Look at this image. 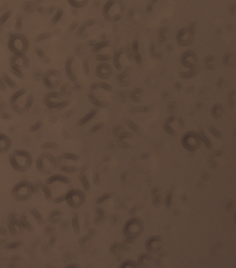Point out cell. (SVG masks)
<instances>
[{"label": "cell", "instance_id": "6da1fadb", "mask_svg": "<svg viewBox=\"0 0 236 268\" xmlns=\"http://www.w3.org/2000/svg\"><path fill=\"white\" fill-rule=\"evenodd\" d=\"M9 162L13 169L16 171L25 172L32 164V156L27 151L15 150L9 155Z\"/></svg>", "mask_w": 236, "mask_h": 268}, {"label": "cell", "instance_id": "7a4b0ae2", "mask_svg": "<svg viewBox=\"0 0 236 268\" xmlns=\"http://www.w3.org/2000/svg\"><path fill=\"white\" fill-rule=\"evenodd\" d=\"M8 47L13 55H26L29 49V40L22 33H12L8 41Z\"/></svg>", "mask_w": 236, "mask_h": 268}, {"label": "cell", "instance_id": "3957f363", "mask_svg": "<svg viewBox=\"0 0 236 268\" xmlns=\"http://www.w3.org/2000/svg\"><path fill=\"white\" fill-rule=\"evenodd\" d=\"M35 191V187L28 181L17 183L11 191L13 198L17 201H27Z\"/></svg>", "mask_w": 236, "mask_h": 268}, {"label": "cell", "instance_id": "277c9868", "mask_svg": "<svg viewBox=\"0 0 236 268\" xmlns=\"http://www.w3.org/2000/svg\"><path fill=\"white\" fill-rule=\"evenodd\" d=\"M42 80L43 85L46 88L54 89V88H56L60 85L62 78H61L60 72L57 70L50 69L42 75Z\"/></svg>", "mask_w": 236, "mask_h": 268}, {"label": "cell", "instance_id": "5b68a950", "mask_svg": "<svg viewBox=\"0 0 236 268\" xmlns=\"http://www.w3.org/2000/svg\"><path fill=\"white\" fill-rule=\"evenodd\" d=\"M30 65L29 58L26 57V55H12V57L9 58V67L10 69L15 70H27Z\"/></svg>", "mask_w": 236, "mask_h": 268}, {"label": "cell", "instance_id": "8992f818", "mask_svg": "<svg viewBox=\"0 0 236 268\" xmlns=\"http://www.w3.org/2000/svg\"><path fill=\"white\" fill-rule=\"evenodd\" d=\"M72 66H73V57H68L65 61V72H66V77L70 81L76 83L78 81V79L73 71Z\"/></svg>", "mask_w": 236, "mask_h": 268}, {"label": "cell", "instance_id": "52a82bcc", "mask_svg": "<svg viewBox=\"0 0 236 268\" xmlns=\"http://www.w3.org/2000/svg\"><path fill=\"white\" fill-rule=\"evenodd\" d=\"M56 181H59V182L64 183V184H69L70 183V180L68 177H66V176L60 175V174H55V175H53L50 177L47 178V180H45V184L52 185L53 183H55Z\"/></svg>", "mask_w": 236, "mask_h": 268}, {"label": "cell", "instance_id": "ba28073f", "mask_svg": "<svg viewBox=\"0 0 236 268\" xmlns=\"http://www.w3.org/2000/svg\"><path fill=\"white\" fill-rule=\"evenodd\" d=\"M11 146V140L6 134L0 133V153H7Z\"/></svg>", "mask_w": 236, "mask_h": 268}, {"label": "cell", "instance_id": "9c48e42d", "mask_svg": "<svg viewBox=\"0 0 236 268\" xmlns=\"http://www.w3.org/2000/svg\"><path fill=\"white\" fill-rule=\"evenodd\" d=\"M27 94V89L26 88H22V89H19V90H17L14 94H12V95L10 96V99H9V103H10V105H15L18 100L19 98H21L22 96H24L25 94Z\"/></svg>", "mask_w": 236, "mask_h": 268}, {"label": "cell", "instance_id": "30bf717a", "mask_svg": "<svg viewBox=\"0 0 236 268\" xmlns=\"http://www.w3.org/2000/svg\"><path fill=\"white\" fill-rule=\"evenodd\" d=\"M62 159L71 160V161H79V156L78 154H76V153H64L56 158L57 162L62 160Z\"/></svg>", "mask_w": 236, "mask_h": 268}, {"label": "cell", "instance_id": "8fae6325", "mask_svg": "<svg viewBox=\"0 0 236 268\" xmlns=\"http://www.w3.org/2000/svg\"><path fill=\"white\" fill-rule=\"evenodd\" d=\"M36 7L37 6H36L35 2H33V1H26V2H24V4H23V6H22L23 10H24L28 14L33 13L36 10Z\"/></svg>", "mask_w": 236, "mask_h": 268}, {"label": "cell", "instance_id": "7c38bea8", "mask_svg": "<svg viewBox=\"0 0 236 268\" xmlns=\"http://www.w3.org/2000/svg\"><path fill=\"white\" fill-rule=\"evenodd\" d=\"M20 224H21V226H22L23 228H25L28 231H32L33 230V228L30 224V222L28 221L27 215L25 214L21 215V216H20Z\"/></svg>", "mask_w": 236, "mask_h": 268}, {"label": "cell", "instance_id": "4fadbf2b", "mask_svg": "<svg viewBox=\"0 0 236 268\" xmlns=\"http://www.w3.org/2000/svg\"><path fill=\"white\" fill-rule=\"evenodd\" d=\"M97 114V110L96 109H92L90 112H89L86 116H84L79 121V126H82V125H84V124H86L87 122H89L94 116H95Z\"/></svg>", "mask_w": 236, "mask_h": 268}, {"label": "cell", "instance_id": "5bb4252c", "mask_svg": "<svg viewBox=\"0 0 236 268\" xmlns=\"http://www.w3.org/2000/svg\"><path fill=\"white\" fill-rule=\"evenodd\" d=\"M63 15H64V10H63L61 8L57 9L56 10V12H55V14H54L52 19H51V23H52V25H56V24L57 23V22H59V20H61Z\"/></svg>", "mask_w": 236, "mask_h": 268}, {"label": "cell", "instance_id": "9a60e30c", "mask_svg": "<svg viewBox=\"0 0 236 268\" xmlns=\"http://www.w3.org/2000/svg\"><path fill=\"white\" fill-rule=\"evenodd\" d=\"M2 79H3V81H5V83H6V85H7V87H9V88H11V89H17V87H18V85H17V83L7 74V73H4L3 74V76H2Z\"/></svg>", "mask_w": 236, "mask_h": 268}, {"label": "cell", "instance_id": "2e32d148", "mask_svg": "<svg viewBox=\"0 0 236 268\" xmlns=\"http://www.w3.org/2000/svg\"><path fill=\"white\" fill-rule=\"evenodd\" d=\"M11 15H12V12L10 10H7L1 15V17H0V30L3 29L4 25L6 24V22L9 19Z\"/></svg>", "mask_w": 236, "mask_h": 268}, {"label": "cell", "instance_id": "e0dca14e", "mask_svg": "<svg viewBox=\"0 0 236 268\" xmlns=\"http://www.w3.org/2000/svg\"><path fill=\"white\" fill-rule=\"evenodd\" d=\"M33 101H34L33 95L32 94H29L27 96V99H26V102H25L24 105L22 106L23 112H28V111H30V109L32 108V106L33 105Z\"/></svg>", "mask_w": 236, "mask_h": 268}, {"label": "cell", "instance_id": "ac0fdd59", "mask_svg": "<svg viewBox=\"0 0 236 268\" xmlns=\"http://www.w3.org/2000/svg\"><path fill=\"white\" fill-rule=\"evenodd\" d=\"M87 1L88 0H67L68 4L75 9H79L84 7L87 4Z\"/></svg>", "mask_w": 236, "mask_h": 268}, {"label": "cell", "instance_id": "d6986e66", "mask_svg": "<svg viewBox=\"0 0 236 268\" xmlns=\"http://www.w3.org/2000/svg\"><path fill=\"white\" fill-rule=\"evenodd\" d=\"M38 186L43 191V195H44L46 200H51L52 199V191H51L50 188L48 187V185H47V184H45V185L44 184H40Z\"/></svg>", "mask_w": 236, "mask_h": 268}, {"label": "cell", "instance_id": "ffe728a7", "mask_svg": "<svg viewBox=\"0 0 236 268\" xmlns=\"http://www.w3.org/2000/svg\"><path fill=\"white\" fill-rule=\"evenodd\" d=\"M30 213H31V215L34 217V219L39 223L40 225L42 224V223H43V217H42V215H41V213L36 208H32L30 210Z\"/></svg>", "mask_w": 236, "mask_h": 268}, {"label": "cell", "instance_id": "44dd1931", "mask_svg": "<svg viewBox=\"0 0 236 268\" xmlns=\"http://www.w3.org/2000/svg\"><path fill=\"white\" fill-rule=\"evenodd\" d=\"M52 36H53V33L51 32H45V33H42L38 34L35 37V41L36 42H42V41L50 39Z\"/></svg>", "mask_w": 236, "mask_h": 268}, {"label": "cell", "instance_id": "7402d4cb", "mask_svg": "<svg viewBox=\"0 0 236 268\" xmlns=\"http://www.w3.org/2000/svg\"><path fill=\"white\" fill-rule=\"evenodd\" d=\"M72 227L76 233L79 232V216L77 214H74L72 216Z\"/></svg>", "mask_w": 236, "mask_h": 268}, {"label": "cell", "instance_id": "603a6c76", "mask_svg": "<svg viewBox=\"0 0 236 268\" xmlns=\"http://www.w3.org/2000/svg\"><path fill=\"white\" fill-rule=\"evenodd\" d=\"M58 168L60 171L66 172V173H74V172H76V169H77L76 167H68V166H65V165H59Z\"/></svg>", "mask_w": 236, "mask_h": 268}, {"label": "cell", "instance_id": "cb8c5ba5", "mask_svg": "<svg viewBox=\"0 0 236 268\" xmlns=\"http://www.w3.org/2000/svg\"><path fill=\"white\" fill-rule=\"evenodd\" d=\"M22 24H23V19L22 16L18 14L16 19H15V29L17 31H20L22 28Z\"/></svg>", "mask_w": 236, "mask_h": 268}, {"label": "cell", "instance_id": "d4e9b609", "mask_svg": "<svg viewBox=\"0 0 236 268\" xmlns=\"http://www.w3.org/2000/svg\"><path fill=\"white\" fill-rule=\"evenodd\" d=\"M79 180H80V181H81V183H82V185H83L84 190H85L86 191H89V180H87L86 176H85L84 174H80V176H79Z\"/></svg>", "mask_w": 236, "mask_h": 268}, {"label": "cell", "instance_id": "484cf974", "mask_svg": "<svg viewBox=\"0 0 236 268\" xmlns=\"http://www.w3.org/2000/svg\"><path fill=\"white\" fill-rule=\"evenodd\" d=\"M42 122L40 120H38V121H36L33 125H32L29 128V131H31V132H36L37 130H39L42 128Z\"/></svg>", "mask_w": 236, "mask_h": 268}, {"label": "cell", "instance_id": "4316f807", "mask_svg": "<svg viewBox=\"0 0 236 268\" xmlns=\"http://www.w3.org/2000/svg\"><path fill=\"white\" fill-rule=\"evenodd\" d=\"M57 147V144L54 142H46L42 144V149H56Z\"/></svg>", "mask_w": 236, "mask_h": 268}, {"label": "cell", "instance_id": "83f0119b", "mask_svg": "<svg viewBox=\"0 0 236 268\" xmlns=\"http://www.w3.org/2000/svg\"><path fill=\"white\" fill-rule=\"evenodd\" d=\"M20 244H21V241H19V240H16V241H13V242L8 243L5 248H6V249L12 250V249H15V248L19 247V246H20Z\"/></svg>", "mask_w": 236, "mask_h": 268}, {"label": "cell", "instance_id": "f1b7e54d", "mask_svg": "<svg viewBox=\"0 0 236 268\" xmlns=\"http://www.w3.org/2000/svg\"><path fill=\"white\" fill-rule=\"evenodd\" d=\"M61 215H62V212H61V211L55 210V211H53V212L50 213L49 219H50V221H53V222L55 223V218H56V217L59 218V216H61Z\"/></svg>", "mask_w": 236, "mask_h": 268}, {"label": "cell", "instance_id": "f546056e", "mask_svg": "<svg viewBox=\"0 0 236 268\" xmlns=\"http://www.w3.org/2000/svg\"><path fill=\"white\" fill-rule=\"evenodd\" d=\"M35 54H36L37 57H38L39 58H41V59H43V58L46 57L44 51H43L42 48H40V47H36V48H35Z\"/></svg>", "mask_w": 236, "mask_h": 268}, {"label": "cell", "instance_id": "4dcf8cb0", "mask_svg": "<svg viewBox=\"0 0 236 268\" xmlns=\"http://www.w3.org/2000/svg\"><path fill=\"white\" fill-rule=\"evenodd\" d=\"M10 71H11V73L13 74V75H15L17 78H19V79H22L23 78V72H22V70H15V69H10Z\"/></svg>", "mask_w": 236, "mask_h": 268}, {"label": "cell", "instance_id": "1f68e13d", "mask_svg": "<svg viewBox=\"0 0 236 268\" xmlns=\"http://www.w3.org/2000/svg\"><path fill=\"white\" fill-rule=\"evenodd\" d=\"M6 89H7V85H6L5 81H3L2 77H0V91L5 92Z\"/></svg>", "mask_w": 236, "mask_h": 268}, {"label": "cell", "instance_id": "d6a6232c", "mask_svg": "<svg viewBox=\"0 0 236 268\" xmlns=\"http://www.w3.org/2000/svg\"><path fill=\"white\" fill-rule=\"evenodd\" d=\"M69 105V101L67 100H65V101H61L59 103V106H58V110H61L63 108H65L66 106H67Z\"/></svg>", "mask_w": 236, "mask_h": 268}, {"label": "cell", "instance_id": "836d02e7", "mask_svg": "<svg viewBox=\"0 0 236 268\" xmlns=\"http://www.w3.org/2000/svg\"><path fill=\"white\" fill-rule=\"evenodd\" d=\"M78 27V23L76 21L72 22L71 24H70V26L68 27V32H73L74 30H76V28Z\"/></svg>", "mask_w": 236, "mask_h": 268}, {"label": "cell", "instance_id": "e575fe53", "mask_svg": "<svg viewBox=\"0 0 236 268\" xmlns=\"http://www.w3.org/2000/svg\"><path fill=\"white\" fill-rule=\"evenodd\" d=\"M0 117H1L2 119H9L10 115L8 114L7 112H5V111H1V112H0Z\"/></svg>", "mask_w": 236, "mask_h": 268}, {"label": "cell", "instance_id": "d590c367", "mask_svg": "<svg viewBox=\"0 0 236 268\" xmlns=\"http://www.w3.org/2000/svg\"><path fill=\"white\" fill-rule=\"evenodd\" d=\"M64 201H66V200H65V195H62V196H60V197H56V200L54 201V202H55V204H59V203L64 202Z\"/></svg>", "mask_w": 236, "mask_h": 268}, {"label": "cell", "instance_id": "8d00e7d4", "mask_svg": "<svg viewBox=\"0 0 236 268\" xmlns=\"http://www.w3.org/2000/svg\"><path fill=\"white\" fill-rule=\"evenodd\" d=\"M83 69H84V72H85L86 74L89 73V64H88V62H87V61H84V62H83Z\"/></svg>", "mask_w": 236, "mask_h": 268}, {"label": "cell", "instance_id": "74e56055", "mask_svg": "<svg viewBox=\"0 0 236 268\" xmlns=\"http://www.w3.org/2000/svg\"><path fill=\"white\" fill-rule=\"evenodd\" d=\"M103 127V124L102 123H100V124H97V125H95L91 129H90V132H94V131H96V130H98L99 129H101Z\"/></svg>", "mask_w": 236, "mask_h": 268}, {"label": "cell", "instance_id": "f35d334b", "mask_svg": "<svg viewBox=\"0 0 236 268\" xmlns=\"http://www.w3.org/2000/svg\"><path fill=\"white\" fill-rule=\"evenodd\" d=\"M57 9L55 7V6H51V7H49L48 9H47V10H46V12L48 13V14H51V13H53V12H55L56 10Z\"/></svg>", "mask_w": 236, "mask_h": 268}, {"label": "cell", "instance_id": "ab89813d", "mask_svg": "<svg viewBox=\"0 0 236 268\" xmlns=\"http://www.w3.org/2000/svg\"><path fill=\"white\" fill-rule=\"evenodd\" d=\"M36 11L39 13H43L44 12V8L42 6H37L36 7Z\"/></svg>", "mask_w": 236, "mask_h": 268}, {"label": "cell", "instance_id": "60d3db41", "mask_svg": "<svg viewBox=\"0 0 236 268\" xmlns=\"http://www.w3.org/2000/svg\"><path fill=\"white\" fill-rule=\"evenodd\" d=\"M42 60L45 61V62H50V61H51V60H50V57H45Z\"/></svg>", "mask_w": 236, "mask_h": 268}, {"label": "cell", "instance_id": "b9f144b4", "mask_svg": "<svg viewBox=\"0 0 236 268\" xmlns=\"http://www.w3.org/2000/svg\"><path fill=\"white\" fill-rule=\"evenodd\" d=\"M35 1H36V2H39V3H40V2H42V1H44V0H35Z\"/></svg>", "mask_w": 236, "mask_h": 268}, {"label": "cell", "instance_id": "7bdbcfd3", "mask_svg": "<svg viewBox=\"0 0 236 268\" xmlns=\"http://www.w3.org/2000/svg\"><path fill=\"white\" fill-rule=\"evenodd\" d=\"M0 12H1V9H0Z\"/></svg>", "mask_w": 236, "mask_h": 268}]
</instances>
